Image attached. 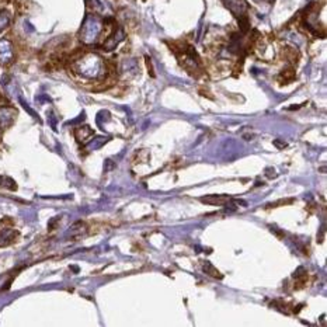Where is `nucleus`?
I'll return each mask as SVG.
<instances>
[{
	"instance_id": "0eeeda50",
	"label": "nucleus",
	"mask_w": 327,
	"mask_h": 327,
	"mask_svg": "<svg viewBox=\"0 0 327 327\" xmlns=\"http://www.w3.org/2000/svg\"><path fill=\"white\" fill-rule=\"evenodd\" d=\"M76 138L79 142H86V140H89L91 135H93V129H90V126H80V128H77L76 132Z\"/></svg>"
},
{
	"instance_id": "1a4fd4ad",
	"label": "nucleus",
	"mask_w": 327,
	"mask_h": 327,
	"mask_svg": "<svg viewBox=\"0 0 327 327\" xmlns=\"http://www.w3.org/2000/svg\"><path fill=\"white\" fill-rule=\"evenodd\" d=\"M204 270L208 272L211 277H214V278H222V275H221V272L218 271V270H215L212 265L209 264V263H207V264L204 265Z\"/></svg>"
},
{
	"instance_id": "39448f33",
	"label": "nucleus",
	"mask_w": 327,
	"mask_h": 327,
	"mask_svg": "<svg viewBox=\"0 0 327 327\" xmlns=\"http://www.w3.org/2000/svg\"><path fill=\"white\" fill-rule=\"evenodd\" d=\"M229 201L230 197L228 195H208V197L201 198L202 204H208V205H225Z\"/></svg>"
},
{
	"instance_id": "9d476101",
	"label": "nucleus",
	"mask_w": 327,
	"mask_h": 327,
	"mask_svg": "<svg viewBox=\"0 0 327 327\" xmlns=\"http://www.w3.org/2000/svg\"><path fill=\"white\" fill-rule=\"evenodd\" d=\"M292 202H293V200H281V201L268 204V205H267V208H275V207H278V205H286V204H292Z\"/></svg>"
},
{
	"instance_id": "f03ea898",
	"label": "nucleus",
	"mask_w": 327,
	"mask_h": 327,
	"mask_svg": "<svg viewBox=\"0 0 327 327\" xmlns=\"http://www.w3.org/2000/svg\"><path fill=\"white\" fill-rule=\"evenodd\" d=\"M101 33V23L94 16H87L80 30V40L84 44H93Z\"/></svg>"
},
{
	"instance_id": "f257e3e1",
	"label": "nucleus",
	"mask_w": 327,
	"mask_h": 327,
	"mask_svg": "<svg viewBox=\"0 0 327 327\" xmlns=\"http://www.w3.org/2000/svg\"><path fill=\"white\" fill-rule=\"evenodd\" d=\"M104 63L97 55H86L75 63V70L84 77H98L103 73Z\"/></svg>"
},
{
	"instance_id": "423d86ee",
	"label": "nucleus",
	"mask_w": 327,
	"mask_h": 327,
	"mask_svg": "<svg viewBox=\"0 0 327 327\" xmlns=\"http://www.w3.org/2000/svg\"><path fill=\"white\" fill-rule=\"evenodd\" d=\"M122 40H124V31L119 28L118 31H115V33L104 42V49L105 51H111V49L114 48L119 41H122Z\"/></svg>"
},
{
	"instance_id": "7ed1b4c3",
	"label": "nucleus",
	"mask_w": 327,
	"mask_h": 327,
	"mask_svg": "<svg viewBox=\"0 0 327 327\" xmlns=\"http://www.w3.org/2000/svg\"><path fill=\"white\" fill-rule=\"evenodd\" d=\"M13 59V47L9 40H0V63H9Z\"/></svg>"
},
{
	"instance_id": "6e6552de",
	"label": "nucleus",
	"mask_w": 327,
	"mask_h": 327,
	"mask_svg": "<svg viewBox=\"0 0 327 327\" xmlns=\"http://www.w3.org/2000/svg\"><path fill=\"white\" fill-rule=\"evenodd\" d=\"M10 20H12V16H10L9 12H2V13H0V33L5 31V30L9 27Z\"/></svg>"
},
{
	"instance_id": "20e7f679",
	"label": "nucleus",
	"mask_w": 327,
	"mask_h": 327,
	"mask_svg": "<svg viewBox=\"0 0 327 327\" xmlns=\"http://www.w3.org/2000/svg\"><path fill=\"white\" fill-rule=\"evenodd\" d=\"M14 115H16V111L13 108L10 107H3L0 108V128H7L13 122Z\"/></svg>"
},
{
	"instance_id": "9b49d317",
	"label": "nucleus",
	"mask_w": 327,
	"mask_h": 327,
	"mask_svg": "<svg viewBox=\"0 0 327 327\" xmlns=\"http://www.w3.org/2000/svg\"><path fill=\"white\" fill-rule=\"evenodd\" d=\"M230 3H232V2H229V5H228V7H229V9H232V12H233V13L236 14V9L233 7V5H230ZM235 3H236L237 6H240V5H244V0H235Z\"/></svg>"
}]
</instances>
